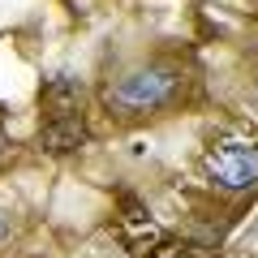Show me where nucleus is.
<instances>
[{"mask_svg": "<svg viewBox=\"0 0 258 258\" xmlns=\"http://www.w3.org/2000/svg\"><path fill=\"white\" fill-rule=\"evenodd\" d=\"M176 86H181V69H172V64H147V69H134V74L116 78V82L103 91V99H108V108H116L120 116H134V112L164 108L176 95Z\"/></svg>", "mask_w": 258, "mask_h": 258, "instance_id": "obj_1", "label": "nucleus"}, {"mask_svg": "<svg viewBox=\"0 0 258 258\" xmlns=\"http://www.w3.org/2000/svg\"><path fill=\"white\" fill-rule=\"evenodd\" d=\"M207 172L224 189H254L258 185V147L241 138H224L207 151Z\"/></svg>", "mask_w": 258, "mask_h": 258, "instance_id": "obj_2", "label": "nucleus"}, {"mask_svg": "<svg viewBox=\"0 0 258 258\" xmlns=\"http://www.w3.org/2000/svg\"><path fill=\"white\" fill-rule=\"evenodd\" d=\"M120 237H125V245L134 249V254H147V249H155L159 241H164V232H159V224L151 220V215L142 211L138 203H129V198H125V215H120Z\"/></svg>", "mask_w": 258, "mask_h": 258, "instance_id": "obj_3", "label": "nucleus"}, {"mask_svg": "<svg viewBox=\"0 0 258 258\" xmlns=\"http://www.w3.org/2000/svg\"><path fill=\"white\" fill-rule=\"evenodd\" d=\"M39 142H43V151H52V155H69V151L86 147V125L82 116H52L43 125V134H39Z\"/></svg>", "mask_w": 258, "mask_h": 258, "instance_id": "obj_4", "label": "nucleus"}, {"mask_svg": "<svg viewBox=\"0 0 258 258\" xmlns=\"http://www.w3.org/2000/svg\"><path fill=\"white\" fill-rule=\"evenodd\" d=\"M78 99H82V82H78V78H69V74L52 78V82H47V91H43V103L56 112V116L78 112Z\"/></svg>", "mask_w": 258, "mask_h": 258, "instance_id": "obj_5", "label": "nucleus"}, {"mask_svg": "<svg viewBox=\"0 0 258 258\" xmlns=\"http://www.w3.org/2000/svg\"><path fill=\"white\" fill-rule=\"evenodd\" d=\"M151 258H198V254H189L185 245H168V241H159V245L151 249Z\"/></svg>", "mask_w": 258, "mask_h": 258, "instance_id": "obj_6", "label": "nucleus"}, {"mask_svg": "<svg viewBox=\"0 0 258 258\" xmlns=\"http://www.w3.org/2000/svg\"><path fill=\"white\" fill-rule=\"evenodd\" d=\"M5 241H9V211L0 207V245H5Z\"/></svg>", "mask_w": 258, "mask_h": 258, "instance_id": "obj_7", "label": "nucleus"}]
</instances>
